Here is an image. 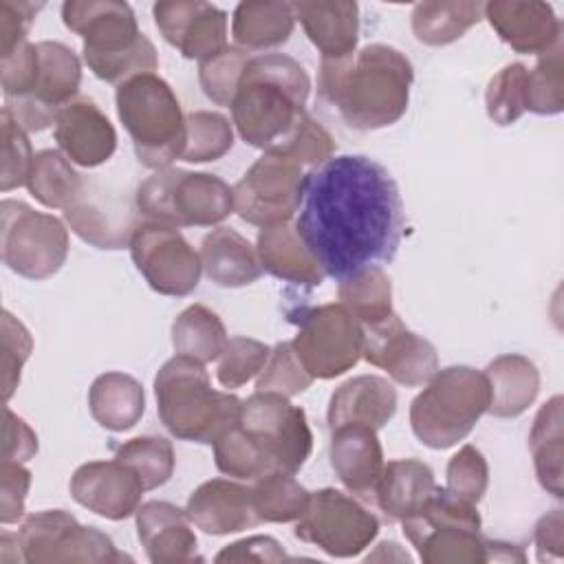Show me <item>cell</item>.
Segmentation results:
<instances>
[{"mask_svg":"<svg viewBox=\"0 0 564 564\" xmlns=\"http://www.w3.org/2000/svg\"><path fill=\"white\" fill-rule=\"evenodd\" d=\"M403 227L397 181L375 159L330 156L306 174L295 229L324 275L339 282L390 262Z\"/></svg>","mask_w":564,"mask_h":564,"instance_id":"1","label":"cell"},{"mask_svg":"<svg viewBox=\"0 0 564 564\" xmlns=\"http://www.w3.org/2000/svg\"><path fill=\"white\" fill-rule=\"evenodd\" d=\"M412 82V64L401 51L368 44L352 55L322 59L317 93L339 110L346 126L368 132L388 128L405 115Z\"/></svg>","mask_w":564,"mask_h":564,"instance_id":"2","label":"cell"},{"mask_svg":"<svg viewBox=\"0 0 564 564\" xmlns=\"http://www.w3.org/2000/svg\"><path fill=\"white\" fill-rule=\"evenodd\" d=\"M311 79L284 53L251 55L231 101V123L245 143L275 148L306 112Z\"/></svg>","mask_w":564,"mask_h":564,"instance_id":"3","label":"cell"},{"mask_svg":"<svg viewBox=\"0 0 564 564\" xmlns=\"http://www.w3.org/2000/svg\"><path fill=\"white\" fill-rule=\"evenodd\" d=\"M62 20L84 40V62L101 82L119 86L159 66L156 48L139 31L128 2L68 0L62 4Z\"/></svg>","mask_w":564,"mask_h":564,"instance_id":"4","label":"cell"},{"mask_svg":"<svg viewBox=\"0 0 564 564\" xmlns=\"http://www.w3.org/2000/svg\"><path fill=\"white\" fill-rule=\"evenodd\" d=\"M156 412L165 430L192 443L214 445L238 423L242 401L236 394L214 390L205 364L174 355L154 377Z\"/></svg>","mask_w":564,"mask_h":564,"instance_id":"5","label":"cell"},{"mask_svg":"<svg viewBox=\"0 0 564 564\" xmlns=\"http://www.w3.org/2000/svg\"><path fill=\"white\" fill-rule=\"evenodd\" d=\"M115 101L141 165L156 172L181 159L187 126L181 104L165 79L154 73L130 77L117 86Z\"/></svg>","mask_w":564,"mask_h":564,"instance_id":"6","label":"cell"},{"mask_svg":"<svg viewBox=\"0 0 564 564\" xmlns=\"http://www.w3.org/2000/svg\"><path fill=\"white\" fill-rule=\"evenodd\" d=\"M489 408L485 372L469 366L436 370L410 405L414 436L432 447L447 449L463 441Z\"/></svg>","mask_w":564,"mask_h":564,"instance_id":"7","label":"cell"},{"mask_svg":"<svg viewBox=\"0 0 564 564\" xmlns=\"http://www.w3.org/2000/svg\"><path fill=\"white\" fill-rule=\"evenodd\" d=\"M139 214L167 227H212L234 212V187L207 172L156 170L134 194Z\"/></svg>","mask_w":564,"mask_h":564,"instance_id":"8","label":"cell"},{"mask_svg":"<svg viewBox=\"0 0 564 564\" xmlns=\"http://www.w3.org/2000/svg\"><path fill=\"white\" fill-rule=\"evenodd\" d=\"M401 527L425 564L487 562V540L480 535L476 505L447 487H434L427 500L401 520Z\"/></svg>","mask_w":564,"mask_h":564,"instance_id":"9","label":"cell"},{"mask_svg":"<svg viewBox=\"0 0 564 564\" xmlns=\"http://www.w3.org/2000/svg\"><path fill=\"white\" fill-rule=\"evenodd\" d=\"M0 216L2 260L13 273L46 280L62 269L68 256V229L59 218L11 198L0 203Z\"/></svg>","mask_w":564,"mask_h":564,"instance_id":"10","label":"cell"},{"mask_svg":"<svg viewBox=\"0 0 564 564\" xmlns=\"http://www.w3.org/2000/svg\"><path fill=\"white\" fill-rule=\"evenodd\" d=\"M18 549L29 564H110L130 560L115 549L106 533L79 524L77 518L64 509H44L26 516L18 531Z\"/></svg>","mask_w":564,"mask_h":564,"instance_id":"11","label":"cell"},{"mask_svg":"<svg viewBox=\"0 0 564 564\" xmlns=\"http://www.w3.org/2000/svg\"><path fill=\"white\" fill-rule=\"evenodd\" d=\"M379 520L352 496L324 487L311 491L306 509L295 520V538L330 557H355L372 544Z\"/></svg>","mask_w":564,"mask_h":564,"instance_id":"12","label":"cell"},{"mask_svg":"<svg viewBox=\"0 0 564 564\" xmlns=\"http://www.w3.org/2000/svg\"><path fill=\"white\" fill-rule=\"evenodd\" d=\"M291 344L313 379H335L361 359L364 328L341 302H330L300 315Z\"/></svg>","mask_w":564,"mask_h":564,"instance_id":"13","label":"cell"},{"mask_svg":"<svg viewBox=\"0 0 564 564\" xmlns=\"http://www.w3.org/2000/svg\"><path fill=\"white\" fill-rule=\"evenodd\" d=\"M238 423L267 452L273 471L297 474L313 449L306 412L286 397L253 392L240 405Z\"/></svg>","mask_w":564,"mask_h":564,"instance_id":"14","label":"cell"},{"mask_svg":"<svg viewBox=\"0 0 564 564\" xmlns=\"http://www.w3.org/2000/svg\"><path fill=\"white\" fill-rule=\"evenodd\" d=\"M304 178L302 165L264 152L234 185V212L260 229L289 223L300 209Z\"/></svg>","mask_w":564,"mask_h":564,"instance_id":"15","label":"cell"},{"mask_svg":"<svg viewBox=\"0 0 564 564\" xmlns=\"http://www.w3.org/2000/svg\"><path fill=\"white\" fill-rule=\"evenodd\" d=\"M130 256L152 291L161 295H189L203 273L200 253L176 227L161 223H139L130 238Z\"/></svg>","mask_w":564,"mask_h":564,"instance_id":"16","label":"cell"},{"mask_svg":"<svg viewBox=\"0 0 564 564\" xmlns=\"http://www.w3.org/2000/svg\"><path fill=\"white\" fill-rule=\"evenodd\" d=\"M37 77L33 90L13 101H4V110L24 132H40L55 123L59 108L73 101L82 82V64L73 48L62 42H37Z\"/></svg>","mask_w":564,"mask_h":564,"instance_id":"17","label":"cell"},{"mask_svg":"<svg viewBox=\"0 0 564 564\" xmlns=\"http://www.w3.org/2000/svg\"><path fill=\"white\" fill-rule=\"evenodd\" d=\"M361 357L408 388L427 383L438 370L436 348L425 337L405 328L397 313L377 326L364 328Z\"/></svg>","mask_w":564,"mask_h":564,"instance_id":"18","label":"cell"},{"mask_svg":"<svg viewBox=\"0 0 564 564\" xmlns=\"http://www.w3.org/2000/svg\"><path fill=\"white\" fill-rule=\"evenodd\" d=\"M154 24L163 40L183 57L207 62L225 51L227 13L200 0H163L152 7Z\"/></svg>","mask_w":564,"mask_h":564,"instance_id":"19","label":"cell"},{"mask_svg":"<svg viewBox=\"0 0 564 564\" xmlns=\"http://www.w3.org/2000/svg\"><path fill=\"white\" fill-rule=\"evenodd\" d=\"M68 487L75 502L106 520L134 516L145 491L137 471L119 458L79 465L73 471Z\"/></svg>","mask_w":564,"mask_h":564,"instance_id":"20","label":"cell"},{"mask_svg":"<svg viewBox=\"0 0 564 564\" xmlns=\"http://www.w3.org/2000/svg\"><path fill=\"white\" fill-rule=\"evenodd\" d=\"M53 134L59 152L75 165H104L117 150V132L110 119L90 99H73L59 108Z\"/></svg>","mask_w":564,"mask_h":564,"instance_id":"21","label":"cell"},{"mask_svg":"<svg viewBox=\"0 0 564 564\" xmlns=\"http://www.w3.org/2000/svg\"><path fill=\"white\" fill-rule=\"evenodd\" d=\"M194 527L207 535H229L260 524L253 489L234 480L212 478L198 485L185 505Z\"/></svg>","mask_w":564,"mask_h":564,"instance_id":"22","label":"cell"},{"mask_svg":"<svg viewBox=\"0 0 564 564\" xmlns=\"http://www.w3.org/2000/svg\"><path fill=\"white\" fill-rule=\"evenodd\" d=\"M482 18L516 53L540 55L562 40V24L546 2L491 0L485 4Z\"/></svg>","mask_w":564,"mask_h":564,"instance_id":"23","label":"cell"},{"mask_svg":"<svg viewBox=\"0 0 564 564\" xmlns=\"http://www.w3.org/2000/svg\"><path fill=\"white\" fill-rule=\"evenodd\" d=\"M134 520L139 542L152 564H185L203 560L185 509L165 500H150L137 509Z\"/></svg>","mask_w":564,"mask_h":564,"instance_id":"24","label":"cell"},{"mask_svg":"<svg viewBox=\"0 0 564 564\" xmlns=\"http://www.w3.org/2000/svg\"><path fill=\"white\" fill-rule=\"evenodd\" d=\"M330 432V467L335 476L350 494L375 498L386 465L377 430L350 423Z\"/></svg>","mask_w":564,"mask_h":564,"instance_id":"25","label":"cell"},{"mask_svg":"<svg viewBox=\"0 0 564 564\" xmlns=\"http://www.w3.org/2000/svg\"><path fill=\"white\" fill-rule=\"evenodd\" d=\"M397 412V390L392 383L377 375H359L341 383L328 401V427L368 425L383 427Z\"/></svg>","mask_w":564,"mask_h":564,"instance_id":"26","label":"cell"},{"mask_svg":"<svg viewBox=\"0 0 564 564\" xmlns=\"http://www.w3.org/2000/svg\"><path fill=\"white\" fill-rule=\"evenodd\" d=\"M295 20H300L311 44L322 59L352 55L359 40V4L346 0L293 2Z\"/></svg>","mask_w":564,"mask_h":564,"instance_id":"27","label":"cell"},{"mask_svg":"<svg viewBox=\"0 0 564 564\" xmlns=\"http://www.w3.org/2000/svg\"><path fill=\"white\" fill-rule=\"evenodd\" d=\"M256 251L260 267L278 280L297 286H319L324 280L322 267L291 223L262 227Z\"/></svg>","mask_w":564,"mask_h":564,"instance_id":"28","label":"cell"},{"mask_svg":"<svg viewBox=\"0 0 564 564\" xmlns=\"http://www.w3.org/2000/svg\"><path fill=\"white\" fill-rule=\"evenodd\" d=\"M200 262L205 275L225 289L247 286L262 273L256 247L231 227H216L203 238Z\"/></svg>","mask_w":564,"mask_h":564,"instance_id":"29","label":"cell"},{"mask_svg":"<svg viewBox=\"0 0 564 564\" xmlns=\"http://www.w3.org/2000/svg\"><path fill=\"white\" fill-rule=\"evenodd\" d=\"M489 383L487 412L498 419H516L529 410L540 392V372L524 355H500L485 368Z\"/></svg>","mask_w":564,"mask_h":564,"instance_id":"30","label":"cell"},{"mask_svg":"<svg viewBox=\"0 0 564 564\" xmlns=\"http://www.w3.org/2000/svg\"><path fill=\"white\" fill-rule=\"evenodd\" d=\"M295 26L293 2L247 0L240 2L231 18V35L238 48L267 51L289 42Z\"/></svg>","mask_w":564,"mask_h":564,"instance_id":"31","label":"cell"},{"mask_svg":"<svg viewBox=\"0 0 564 564\" xmlns=\"http://www.w3.org/2000/svg\"><path fill=\"white\" fill-rule=\"evenodd\" d=\"M88 410L101 427L126 432L134 427L145 412L143 386L126 372H104L90 383Z\"/></svg>","mask_w":564,"mask_h":564,"instance_id":"32","label":"cell"},{"mask_svg":"<svg viewBox=\"0 0 564 564\" xmlns=\"http://www.w3.org/2000/svg\"><path fill=\"white\" fill-rule=\"evenodd\" d=\"M434 487L436 482L430 465L416 458H397L383 465L375 500L386 516L403 520L427 500Z\"/></svg>","mask_w":564,"mask_h":564,"instance_id":"33","label":"cell"},{"mask_svg":"<svg viewBox=\"0 0 564 564\" xmlns=\"http://www.w3.org/2000/svg\"><path fill=\"white\" fill-rule=\"evenodd\" d=\"M529 449L533 456V467L542 489L555 498L564 496L562 489V397H551L535 414L529 432Z\"/></svg>","mask_w":564,"mask_h":564,"instance_id":"34","label":"cell"},{"mask_svg":"<svg viewBox=\"0 0 564 564\" xmlns=\"http://www.w3.org/2000/svg\"><path fill=\"white\" fill-rule=\"evenodd\" d=\"M26 189L48 209H68L86 194L79 172L59 150H42L35 154Z\"/></svg>","mask_w":564,"mask_h":564,"instance_id":"35","label":"cell"},{"mask_svg":"<svg viewBox=\"0 0 564 564\" xmlns=\"http://www.w3.org/2000/svg\"><path fill=\"white\" fill-rule=\"evenodd\" d=\"M482 2H419L412 11V33L427 46L452 44L482 20Z\"/></svg>","mask_w":564,"mask_h":564,"instance_id":"36","label":"cell"},{"mask_svg":"<svg viewBox=\"0 0 564 564\" xmlns=\"http://www.w3.org/2000/svg\"><path fill=\"white\" fill-rule=\"evenodd\" d=\"M229 337L225 330V324L220 317L203 306V304H192L185 311H181L172 324V346L176 355L192 357L200 364L216 361Z\"/></svg>","mask_w":564,"mask_h":564,"instance_id":"37","label":"cell"},{"mask_svg":"<svg viewBox=\"0 0 564 564\" xmlns=\"http://www.w3.org/2000/svg\"><path fill=\"white\" fill-rule=\"evenodd\" d=\"M337 295L361 328L377 326L394 315L392 282L381 267H368L339 280Z\"/></svg>","mask_w":564,"mask_h":564,"instance_id":"38","label":"cell"},{"mask_svg":"<svg viewBox=\"0 0 564 564\" xmlns=\"http://www.w3.org/2000/svg\"><path fill=\"white\" fill-rule=\"evenodd\" d=\"M64 218L73 234L97 249H123L137 229L132 216H117L106 212L99 203L82 196L75 205L64 209Z\"/></svg>","mask_w":564,"mask_h":564,"instance_id":"39","label":"cell"},{"mask_svg":"<svg viewBox=\"0 0 564 564\" xmlns=\"http://www.w3.org/2000/svg\"><path fill=\"white\" fill-rule=\"evenodd\" d=\"M253 505L260 522H293L306 509L311 491H306L293 474L269 471L256 478Z\"/></svg>","mask_w":564,"mask_h":564,"instance_id":"40","label":"cell"},{"mask_svg":"<svg viewBox=\"0 0 564 564\" xmlns=\"http://www.w3.org/2000/svg\"><path fill=\"white\" fill-rule=\"evenodd\" d=\"M214 460L216 467L238 480H256L273 471L271 460L262 445L240 427L231 425L220 438L214 441Z\"/></svg>","mask_w":564,"mask_h":564,"instance_id":"41","label":"cell"},{"mask_svg":"<svg viewBox=\"0 0 564 564\" xmlns=\"http://www.w3.org/2000/svg\"><path fill=\"white\" fill-rule=\"evenodd\" d=\"M564 46L557 40L538 55V64L527 75V110L535 115H557L564 108Z\"/></svg>","mask_w":564,"mask_h":564,"instance_id":"42","label":"cell"},{"mask_svg":"<svg viewBox=\"0 0 564 564\" xmlns=\"http://www.w3.org/2000/svg\"><path fill=\"white\" fill-rule=\"evenodd\" d=\"M187 137L181 159L187 163H207L225 156L234 145V128L227 117L212 110L185 115Z\"/></svg>","mask_w":564,"mask_h":564,"instance_id":"43","label":"cell"},{"mask_svg":"<svg viewBox=\"0 0 564 564\" xmlns=\"http://www.w3.org/2000/svg\"><path fill=\"white\" fill-rule=\"evenodd\" d=\"M115 458L130 465L145 491L165 485L174 474V449L163 436H137L117 447Z\"/></svg>","mask_w":564,"mask_h":564,"instance_id":"44","label":"cell"},{"mask_svg":"<svg viewBox=\"0 0 564 564\" xmlns=\"http://www.w3.org/2000/svg\"><path fill=\"white\" fill-rule=\"evenodd\" d=\"M527 75L524 64H507L487 84L485 108L496 126H511L527 112Z\"/></svg>","mask_w":564,"mask_h":564,"instance_id":"45","label":"cell"},{"mask_svg":"<svg viewBox=\"0 0 564 564\" xmlns=\"http://www.w3.org/2000/svg\"><path fill=\"white\" fill-rule=\"evenodd\" d=\"M333 150L335 141L328 134V130L308 112H304L300 121L293 126V130L275 148L267 152L282 154L302 167H317L333 156Z\"/></svg>","mask_w":564,"mask_h":564,"instance_id":"46","label":"cell"},{"mask_svg":"<svg viewBox=\"0 0 564 564\" xmlns=\"http://www.w3.org/2000/svg\"><path fill=\"white\" fill-rule=\"evenodd\" d=\"M313 383V377L300 361L297 352L293 350L291 341H280L271 355L267 366L260 370L256 390L258 392H273L286 399L302 394Z\"/></svg>","mask_w":564,"mask_h":564,"instance_id":"47","label":"cell"},{"mask_svg":"<svg viewBox=\"0 0 564 564\" xmlns=\"http://www.w3.org/2000/svg\"><path fill=\"white\" fill-rule=\"evenodd\" d=\"M249 57L251 53L238 46H227L225 51L209 57L207 62H200L198 82L207 99H212L218 106H231L238 82L242 77V70Z\"/></svg>","mask_w":564,"mask_h":564,"instance_id":"48","label":"cell"},{"mask_svg":"<svg viewBox=\"0 0 564 564\" xmlns=\"http://www.w3.org/2000/svg\"><path fill=\"white\" fill-rule=\"evenodd\" d=\"M271 348L251 337H229L223 355L218 357V383L227 390H236L260 375L267 366Z\"/></svg>","mask_w":564,"mask_h":564,"instance_id":"49","label":"cell"},{"mask_svg":"<svg viewBox=\"0 0 564 564\" xmlns=\"http://www.w3.org/2000/svg\"><path fill=\"white\" fill-rule=\"evenodd\" d=\"M2 126V172H0V189L9 192L20 185H26L29 172L33 167V150L26 132L15 123V119L2 108L0 115Z\"/></svg>","mask_w":564,"mask_h":564,"instance_id":"50","label":"cell"},{"mask_svg":"<svg viewBox=\"0 0 564 564\" xmlns=\"http://www.w3.org/2000/svg\"><path fill=\"white\" fill-rule=\"evenodd\" d=\"M489 485V467L474 445H463L447 463V489L476 505Z\"/></svg>","mask_w":564,"mask_h":564,"instance_id":"51","label":"cell"},{"mask_svg":"<svg viewBox=\"0 0 564 564\" xmlns=\"http://www.w3.org/2000/svg\"><path fill=\"white\" fill-rule=\"evenodd\" d=\"M33 350V339L24 324L15 319L9 311L2 313V388L9 401L20 383V372L24 361Z\"/></svg>","mask_w":564,"mask_h":564,"instance_id":"52","label":"cell"},{"mask_svg":"<svg viewBox=\"0 0 564 564\" xmlns=\"http://www.w3.org/2000/svg\"><path fill=\"white\" fill-rule=\"evenodd\" d=\"M37 64H40L37 44H31V42L20 44L13 53L2 57L0 70H2L4 101L22 99L33 90L35 77H37Z\"/></svg>","mask_w":564,"mask_h":564,"instance_id":"53","label":"cell"},{"mask_svg":"<svg viewBox=\"0 0 564 564\" xmlns=\"http://www.w3.org/2000/svg\"><path fill=\"white\" fill-rule=\"evenodd\" d=\"M31 471L18 460H2L0 467V522L13 524L24 513Z\"/></svg>","mask_w":564,"mask_h":564,"instance_id":"54","label":"cell"},{"mask_svg":"<svg viewBox=\"0 0 564 564\" xmlns=\"http://www.w3.org/2000/svg\"><path fill=\"white\" fill-rule=\"evenodd\" d=\"M42 7V2L0 0V57H7L26 42V33Z\"/></svg>","mask_w":564,"mask_h":564,"instance_id":"55","label":"cell"},{"mask_svg":"<svg viewBox=\"0 0 564 564\" xmlns=\"http://www.w3.org/2000/svg\"><path fill=\"white\" fill-rule=\"evenodd\" d=\"M289 560L282 544L271 535H249L225 546L216 562H284Z\"/></svg>","mask_w":564,"mask_h":564,"instance_id":"56","label":"cell"},{"mask_svg":"<svg viewBox=\"0 0 564 564\" xmlns=\"http://www.w3.org/2000/svg\"><path fill=\"white\" fill-rule=\"evenodd\" d=\"M37 454V436L35 432L13 414L9 408H4V445H2V460H18L26 463Z\"/></svg>","mask_w":564,"mask_h":564,"instance_id":"57","label":"cell"},{"mask_svg":"<svg viewBox=\"0 0 564 564\" xmlns=\"http://www.w3.org/2000/svg\"><path fill=\"white\" fill-rule=\"evenodd\" d=\"M533 542L540 562H560L564 553V520L562 509L542 516L533 531Z\"/></svg>","mask_w":564,"mask_h":564,"instance_id":"58","label":"cell"},{"mask_svg":"<svg viewBox=\"0 0 564 564\" xmlns=\"http://www.w3.org/2000/svg\"><path fill=\"white\" fill-rule=\"evenodd\" d=\"M524 562V553L507 542L487 540V562Z\"/></svg>","mask_w":564,"mask_h":564,"instance_id":"59","label":"cell"}]
</instances>
